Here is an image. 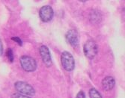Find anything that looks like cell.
I'll return each instance as SVG.
<instances>
[{
    "instance_id": "obj_1",
    "label": "cell",
    "mask_w": 125,
    "mask_h": 98,
    "mask_svg": "<svg viewBox=\"0 0 125 98\" xmlns=\"http://www.w3.org/2000/svg\"><path fill=\"white\" fill-rule=\"evenodd\" d=\"M61 62L64 69L67 72H71L75 68V60L70 52L64 51L62 54Z\"/></svg>"
},
{
    "instance_id": "obj_2",
    "label": "cell",
    "mask_w": 125,
    "mask_h": 98,
    "mask_svg": "<svg viewBox=\"0 0 125 98\" xmlns=\"http://www.w3.org/2000/svg\"><path fill=\"white\" fill-rule=\"evenodd\" d=\"M20 63L22 68L26 72H31L35 71L37 69V63L35 60L29 56H22L20 59Z\"/></svg>"
},
{
    "instance_id": "obj_3",
    "label": "cell",
    "mask_w": 125,
    "mask_h": 98,
    "mask_svg": "<svg viewBox=\"0 0 125 98\" xmlns=\"http://www.w3.org/2000/svg\"><path fill=\"white\" fill-rule=\"evenodd\" d=\"M15 89L22 94L27 96H33L35 94V91L33 87L29 83L22 81H18L14 84Z\"/></svg>"
},
{
    "instance_id": "obj_4",
    "label": "cell",
    "mask_w": 125,
    "mask_h": 98,
    "mask_svg": "<svg viewBox=\"0 0 125 98\" xmlns=\"http://www.w3.org/2000/svg\"><path fill=\"white\" fill-rule=\"evenodd\" d=\"M98 52V48L97 43L93 40H88L84 45V54L90 60L94 59Z\"/></svg>"
},
{
    "instance_id": "obj_5",
    "label": "cell",
    "mask_w": 125,
    "mask_h": 98,
    "mask_svg": "<svg viewBox=\"0 0 125 98\" xmlns=\"http://www.w3.org/2000/svg\"><path fill=\"white\" fill-rule=\"evenodd\" d=\"M53 15H54L53 9L50 5L43 6L40 9L39 16L41 20L43 21V22H49V21H50L52 19Z\"/></svg>"
},
{
    "instance_id": "obj_6",
    "label": "cell",
    "mask_w": 125,
    "mask_h": 98,
    "mask_svg": "<svg viewBox=\"0 0 125 98\" xmlns=\"http://www.w3.org/2000/svg\"><path fill=\"white\" fill-rule=\"evenodd\" d=\"M39 51H40V54L41 56L43 63L46 65L47 67H51L52 65V61L51 54H50L49 48L46 45H42L41 46Z\"/></svg>"
},
{
    "instance_id": "obj_7",
    "label": "cell",
    "mask_w": 125,
    "mask_h": 98,
    "mask_svg": "<svg viewBox=\"0 0 125 98\" xmlns=\"http://www.w3.org/2000/svg\"><path fill=\"white\" fill-rule=\"evenodd\" d=\"M66 39L67 42L73 47L76 48L79 45L78 32L76 29H70L66 34Z\"/></svg>"
},
{
    "instance_id": "obj_8",
    "label": "cell",
    "mask_w": 125,
    "mask_h": 98,
    "mask_svg": "<svg viewBox=\"0 0 125 98\" xmlns=\"http://www.w3.org/2000/svg\"><path fill=\"white\" fill-rule=\"evenodd\" d=\"M115 81L112 76H107L102 81V87L105 91H110L115 87Z\"/></svg>"
},
{
    "instance_id": "obj_9",
    "label": "cell",
    "mask_w": 125,
    "mask_h": 98,
    "mask_svg": "<svg viewBox=\"0 0 125 98\" xmlns=\"http://www.w3.org/2000/svg\"><path fill=\"white\" fill-rule=\"evenodd\" d=\"M89 19L90 21L93 24H98L101 21L102 19V15L100 13V12L97 10H94L91 12L90 15H89Z\"/></svg>"
},
{
    "instance_id": "obj_10",
    "label": "cell",
    "mask_w": 125,
    "mask_h": 98,
    "mask_svg": "<svg viewBox=\"0 0 125 98\" xmlns=\"http://www.w3.org/2000/svg\"><path fill=\"white\" fill-rule=\"evenodd\" d=\"M89 96L91 98H103L101 94L95 88H91L89 91Z\"/></svg>"
},
{
    "instance_id": "obj_11",
    "label": "cell",
    "mask_w": 125,
    "mask_h": 98,
    "mask_svg": "<svg viewBox=\"0 0 125 98\" xmlns=\"http://www.w3.org/2000/svg\"><path fill=\"white\" fill-rule=\"evenodd\" d=\"M7 57L10 63H13V61H14V54H13V51L11 48H8L7 51Z\"/></svg>"
},
{
    "instance_id": "obj_12",
    "label": "cell",
    "mask_w": 125,
    "mask_h": 98,
    "mask_svg": "<svg viewBox=\"0 0 125 98\" xmlns=\"http://www.w3.org/2000/svg\"><path fill=\"white\" fill-rule=\"evenodd\" d=\"M12 98H31V97L27 95H24L20 93H14L12 95Z\"/></svg>"
},
{
    "instance_id": "obj_13",
    "label": "cell",
    "mask_w": 125,
    "mask_h": 98,
    "mask_svg": "<svg viewBox=\"0 0 125 98\" xmlns=\"http://www.w3.org/2000/svg\"><path fill=\"white\" fill-rule=\"evenodd\" d=\"M12 40H14V42H16L19 45H20V46L22 45V40L19 37H13L12 38Z\"/></svg>"
},
{
    "instance_id": "obj_14",
    "label": "cell",
    "mask_w": 125,
    "mask_h": 98,
    "mask_svg": "<svg viewBox=\"0 0 125 98\" xmlns=\"http://www.w3.org/2000/svg\"><path fill=\"white\" fill-rule=\"evenodd\" d=\"M76 98H85V93L83 91H80L76 95Z\"/></svg>"
},
{
    "instance_id": "obj_15",
    "label": "cell",
    "mask_w": 125,
    "mask_h": 98,
    "mask_svg": "<svg viewBox=\"0 0 125 98\" xmlns=\"http://www.w3.org/2000/svg\"><path fill=\"white\" fill-rule=\"evenodd\" d=\"M3 54V45H2V42L0 39V56H2Z\"/></svg>"
}]
</instances>
